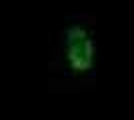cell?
I'll return each instance as SVG.
<instances>
[{"label": "cell", "instance_id": "6da1fadb", "mask_svg": "<svg viewBox=\"0 0 134 120\" xmlns=\"http://www.w3.org/2000/svg\"><path fill=\"white\" fill-rule=\"evenodd\" d=\"M70 60L76 68H88L90 66V42L88 40H74L70 36Z\"/></svg>", "mask_w": 134, "mask_h": 120}]
</instances>
